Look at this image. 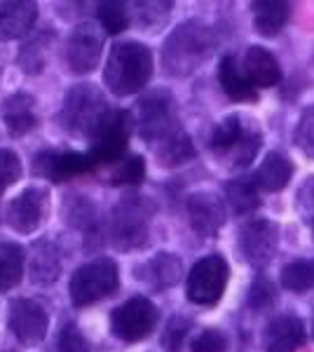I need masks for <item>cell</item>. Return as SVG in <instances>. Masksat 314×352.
Listing matches in <instances>:
<instances>
[{"label":"cell","mask_w":314,"mask_h":352,"mask_svg":"<svg viewBox=\"0 0 314 352\" xmlns=\"http://www.w3.org/2000/svg\"><path fill=\"white\" fill-rule=\"evenodd\" d=\"M153 76V54L141 43H117L106 61L104 80L113 94L127 96L144 89Z\"/></svg>","instance_id":"1"},{"label":"cell","mask_w":314,"mask_h":352,"mask_svg":"<svg viewBox=\"0 0 314 352\" xmlns=\"http://www.w3.org/2000/svg\"><path fill=\"white\" fill-rule=\"evenodd\" d=\"M211 31L199 21H186L164 43L162 64L169 76H188L202 64L211 52Z\"/></svg>","instance_id":"2"},{"label":"cell","mask_w":314,"mask_h":352,"mask_svg":"<svg viewBox=\"0 0 314 352\" xmlns=\"http://www.w3.org/2000/svg\"><path fill=\"white\" fill-rule=\"evenodd\" d=\"M108 113L111 109L106 106V99L99 89L92 85H78L68 92L59 120L61 127H66L71 134L92 139Z\"/></svg>","instance_id":"3"},{"label":"cell","mask_w":314,"mask_h":352,"mask_svg":"<svg viewBox=\"0 0 314 352\" xmlns=\"http://www.w3.org/2000/svg\"><path fill=\"white\" fill-rule=\"evenodd\" d=\"M120 285L117 265L111 258H96L76 270L71 280V300L76 305H89L111 296Z\"/></svg>","instance_id":"4"},{"label":"cell","mask_w":314,"mask_h":352,"mask_svg":"<svg viewBox=\"0 0 314 352\" xmlns=\"http://www.w3.org/2000/svg\"><path fill=\"white\" fill-rule=\"evenodd\" d=\"M227 263L225 258L214 254V256H204L192 265L190 275H188V298L197 305H214L218 303L223 292L227 285Z\"/></svg>","instance_id":"5"},{"label":"cell","mask_w":314,"mask_h":352,"mask_svg":"<svg viewBox=\"0 0 314 352\" xmlns=\"http://www.w3.org/2000/svg\"><path fill=\"white\" fill-rule=\"evenodd\" d=\"M136 127L148 141H164L179 132L174 116V101L167 92H153L136 106Z\"/></svg>","instance_id":"6"},{"label":"cell","mask_w":314,"mask_h":352,"mask_svg":"<svg viewBox=\"0 0 314 352\" xmlns=\"http://www.w3.org/2000/svg\"><path fill=\"white\" fill-rule=\"evenodd\" d=\"M129 129H131V116L122 111H111L106 116V120L101 122V127L96 129L92 136V148H89V157L94 164H111L120 160L127 151L129 141Z\"/></svg>","instance_id":"7"},{"label":"cell","mask_w":314,"mask_h":352,"mask_svg":"<svg viewBox=\"0 0 314 352\" xmlns=\"http://www.w3.org/2000/svg\"><path fill=\"white\" fill-rule=\"evenodd\" d=\"M157 324V308L144 296L129 298L120 308L113 310L111 329L120 340L136 343L144 340Z\"/></svg>","instance_id":"8"},{"label":"cell","mask_w":314,"mask_h":352,"mask_svg":"<svg viewBox=\"0 0 314 352\" xmlns=\"http://www.w3.org/2000/svg\"><path fill=\"white\" fill-rule=\"evenodd\" d=\"M101 47H104V33L96 24H80L66 45V64L73 73H92L99 66Z\"/></svg>","instance_id":"9"},{"label":"cell","mask_w":314,"mask_h":352,"mask_svg":"<svg viewBox=\"0 0 314 352\" xmlns=\"http://www.w3.org/2000/svg\"><path fill=\"white\" fill-rule=\"evenodd\" d=\"M277 249V226L265 219H254L244 223L239 232V252L247 263L262 268L275 256Z\"/></svg>","instance_id":"10"},{"label":"cell","mask_w":314,"mask_h":352,"mask_svg":"<svg viewBox=\"0 0 314 352\" xmlns=\"http://www.w3.org/2000/svg\"><path fill=\"white\" fill-rule=\"evenodd\" d=\"M148 214L141 200H124L113 212V240L120 249H134L146 242Z\"/></svg>","instance_id":"11"},{"label":"cell","mask_w":314,"mask_h":352,"mask_svg":"<svg viewBox=\"0 0 314 352\" xmlns=\"http://www.w3.org/2000/svg\"><path fill=\"white\" fill-rule=\"evenodd\" d=\"M94 167L89 153H73V151H45L38 153L33 162V172L45 176L49 181H68L78 174H85Z\"/></svg>","instance_id":"12"},{"label":"cell","mask_w":314,"mask_h":352,"mask_svg":"<svg viewBox=\"0 0 314 352\" xmlns=\"http://www.w3.org/2000/svg\"><path fill=\"white\" fill-rule=\"evenodd\" d=\"M10 329L19 343H40L47 333V312L31 298H16L10 305Z\"/></svg>","instance_id":"13"},{"label":"cell","mask_w":314,"mask_h":352,"mask_svg":"<svg viewBox=\"0 0 314 352\" xmlns=\"http://www.w3.org/2000/svg\"><path fill=\"white\" fill-rule=\"evenodd\" d=\"M47 214V192L40 188H26L8 204L5 219L16 232H33Z\"/></svg>","instance_id":"14"},{"label":"cell","mask_w":314,"mask_h":352,"mask_svg":"<svg viewBox=\"0 0 314 352\" xmlns=\"http://www.w3.org/2000/svg\"><path fill=\"white\" fill-rule=\"evenodd\" d=\"M188 217H190V226L199 235L211 237L225 223V209H223V202L216 195L197 192L188 200Z\"/></svg>","instance_id":"15"},{"label":"cell","mask_w":314,"mask_h":352,"mask_svg":"<svg viewBox=\"0 0 314 352\" xmlns=\"http://www.w3.org/2000/svg\"><path fill=\"white\" fill-rule=\"evenodd\" d=\"M305 324L293 315H282L267 324L265 350L267 352H295L305 343Z\"/></svg>","instance_id":"16"},{"label":"cell","mask_w":314,"mask_h":352,"mask_svg":"<svg viewBox=\"0 0 314 352\" xmlns=\"http://www.w3.org/2000/svg\"><path fill=\"white\" fill-rule=\"evenodd\" d=\"M38 16V5L26 0L0 3V41H14L31 31Z\"/></svg>","instance_id":"17"},{"label":"cell","mask_w":314,"mask_h":352,"mask_svg":"<svg viewBox=\"0 0 314 352\" xmlns=\"http://www.w3.org/2000/svg\"><path fill=\"white\" fill-rule=\"evenodd\" d=\"M244 73L254 87H275L282 80V68H279L275 54L258 45L249 47L247 56H244Z\"/></svg>","instance_id":"18"},{"label":"cell","mask_w":314,"mask_h":352,"mask_svg":"<svg viewBox=\"0 0 314 352\" xmlns=\"http://www.w3.org/2000/svg\"><path fill=\"white\" fill-rule=\"evenodd\" d=\"M0 113H3L5 127L10 129V134L21 136L26 132H31L36 127V101H33L31 94L16 92L12 96L3 101L0 106Z\"/></svg>","instance_id":"19"},{"label":"cell","mask_w":314,"mask_h":352,"mask_svg":"<svg viewBox=\"0 0 314 352\" xmlns=\"http://www.w3.org/2000/svg\"><path fill=\"white\" fill-rule=\"evenodd\" d=\"M218 82L223 92L230 96L232 101H256V87L249 82L247 73L237 66L235 56H223L218 64Z\"/></svg>","instance_id":"20"},{"label":"cell","mask_w":314,"mask_h":352,"mask_svg":"<svg viewBox=\"0 0 314 352\" xmlns=\"http://www.w3.org/2000/svg\"><path fill=\"white\" fill-rule=\"evenodd\" d=\"M254 8V26L260 36L272 38L287 26L291 16V5L284 0H258L251 5Z\"/></svg>","instance_id":"21"},{"label":"cell","mask_w":314,"mask_h":352,"mask_svg":"<svg viewBox=\"0 0 314 352\" xmlns=\"http://www.w3.org/2000/svg\"><path fill=\"white\" fill-rule=\"evenodd\" d=\"M291 174H293V164L287 155H282V153H270V155L262 160V164L258 167V172H256V186L262 190H282L287 188V184L291 181Z\"/></svg>","instance_id":"22"},{"label":"cell","mask_w":314,"mask_h":352,"mask_svg":"<svg viewBox=\"0 0 314 352\" xmlns=\"http://www.w3.org/2000/svg\"><path fill=\"white\" fill-rule=\"evenodd\" d=\"M181 272H183V263L181 258H176L174 254H157L153 261H148L144 268V280L155 289H167L174 287L181 280Z\"/></svg>","instance_id":"23"},{"label":"cell","mask_w":314,"mask_h":352,"mask_svg":"<svg viewBox=\"0 0 314 352\" xmlns=\"http://www.w3.org/2000/svg\"><path fill=\"white\" fill-rule=\"evenodd\" d=\"M31 280L36 285H52L59 277V254L49 242H36L31 249Z\"/></svg>","instance_id":"24"},{"label":"cell","mask_w":314,"mask_h":352,"mask_svg":"<svg viewBox=\"0 0 314 352\" xmlns=\"http://www.w3.org/2000/svg\"><path fill=\"white\" fill-rule=\"evenodd\" d=\"M225 197L230 202L232 212L237 214H251L260 207V197H258V186L256 179L251 176H242V179H232L225 184Z\"/></svg>","instance_id":"25"},{"label":"cell","mask_w":314,"mask_h":352,"mask_svg":"<svg viewBox=\"0 0 314 352\" xmlns=\"http://www.w3.org/2000/svg\"><path fill=\"white\" fill-rule=\"evenodd\" d=\"M24 249L14 242L0 244V292H8L24 277Z\"/></svg>","instance_id":"26"},{"label":"cell","mask_w":314,"mask_h":352,"mask_svg":"<svg viewBox=\"0 0 314 352\" xmlns=\"http://www.w3.org/2000/svg\"><path fill=\"white\" fill-rule=\"evenodd\" d=\"M249 129H244V122L242 118L237 116H227L225 120H221L218 124L214 127V132L209 136V146L214 148L216 153H230L237 148L239 144H242V139L247 136Z\"/></svg>","instance_id":"27"},{"label":"cell","mask_w":314,"mask_h":352,"mask_svg":"<svg viewBox=\"0 0 314 352\" xmlns=\"http://www.w3.org/2000/svg\"><path fill=\"white\" fill-rule=\"evenodd\" d=\"M195 157V146H192L190 136L186 132H176L169 139L162 141V146L157 148V160L164 167H176V164H183Z\"/></svg>","instance_id":"28"},{"label":"cell","mask_w":314,"mask_h":352,"mask_svg":"<svg viewBox=\"0 0 314 352\" xmlns=\"http://www.w3.org/2000/svg\"><path fill=\"white\" fill-rule=\"evenodd\" d=\"M282 287L295 294L314 292V261H293V263L284 265Z\"/></svg>","instance_id":"29"},{"label":"cell","mask_w":314,"mask_h":352,"mask_svg":"<svg viewBox=\"0 0 314 352\" xmlns=\"http://www.w3.org/2000/svg\"><path fill=\"white\" fill-rule=\"evenodd\" d=\"M52 33H40L33 41H28L19 52V66L24 68L26 73H40L47 64V50L49 43H52Z\"/></svg>","instance_id":"30"},{"label":"cell","mask_w":314,"mask_h":352,"mask_svg":"<svg viewBox=\"0 0 314 352\" xmlns=\"http://www.w3.org/2000/svg\"><path fill=\"white\" fill-rule=\"evenodd\" d=\"M146 176V162L141 155H129L115 167L111 181L115 186H139Z\"/></svg>","instance_id":"31"},{"label":"cell","mask_w":314,"mask_h":352,"mask_svg":"<svg viewBox=\"0 0 314 352\" xmlns=\"http://www.w3.org/2000/svg\"><path fill=\"white\" fill-rule=\"evenodd\" d=\"M99 21L111 36H117V33H122L124 28H127L129 16H127V10H124L122 3L108 0V3L99 5Z\"/></svg>","instance_id":"32"},{"label":"cell","mask_w":314,"mask_h":352,"mask_svg":"<svg viewBox=\"0 0 314 352\" xmlns=\"http://www.w3.org/2000/svg\"><path fill=\"white\" fill-rule=\"evenodd\" d=\"M277 303V289L272 285L267 277H256L254 285H251V292H249V305L254 310H267Z\"/></svg>","instance_id":"33"},{"label":"cell","mask_w":314,"mask_h":352,"mask_svg":"<svg viewBox=\"0 0 314 352\" xmlns=\"http://www.w3.org/2000/svg\"><path fill=\"white\" fill-rule=\"evenodd\" d=\"M188 331H190V320H186V317H171L162 333V345L167 348V352H181Z\"/></svg>","instance_id":"34"},{"label":"cell","mask_w":314,"mask_h":352,"mask_svg":"<svg viewBox=\"0 0 314 352\" xmlns=\"http://www.w3.org/2000/svg\"><path fill=\"white\" fill-rule=\"evenodd\" d=\"M295 144L305 155L314 157V106L305 109L300 116L298 129H295Z\"/></svg>","instance_id":"35"},{"label":"cell","mask_w":314,"mask_h":352,"mask_svg":"<svg viewBox=\"0 0 314 352\" xmlns=\"http://www.w3.org/2000/svg\"><path fill=\"white\" fill-rule=\"evenodd\" d=\"M21 176V162L16 157L14 151L0 148V192L16 184V179Z\"/></svg>","instance_id":"36"},{"label":"cell","mask_w":314,"mask_h":352,"mask_svg":"<svg viewBox=\"0 0 314 352\" xmlns=\"http://www.w3.org/2000/svg\"><path fill=\"white\" fill-rule=\"evenodd\" d=\"M59 352H89V340L82 336V331L68 322L59 331Z\"/></svg>","instance_id":"37"},{"label":"cell","mask_w":314,"mask_h":352,"mask_svg":"<svg viewBox=\"0 0 314 352\" xmlns=\"http://www.w3.org/2000/svg\"><path fill=\"white\" fill-rule=\"evenodd\" d=\"M227 340L218 329H207L192 340V352H225Z\"/></svg>","instance_id":"38"},{"label":"cell","mask_w":314,"mask_h":352,"mask_svg":"<svg viewBox=\"0 0 314 352\" xmlns=\"http://www.w3.org/2000/svg\"><path fill=\"white\" fill-rule=\"evenodd\" d=\"M295 207H298L300 217L305 221L314 219V176H307V181L300 186L298 197H295Z\"/></svg>","instance_id":"39"},{"label":"cell","mask_w":314,"mask_h":352,"mask_svg":"<svg viewBox=\"0 0 314 352\" xmlns=\"http://www.w3.org/2000/svg\"><path fill=\"white\" fill-rule=\"evenodd\" d=\"M310 226H312V237H314V219L310 221Z\"/></svg>","instance_id":"40"},{"label":"cell","mask_w":314,"mask_h":352,"mask_svg":"<svg viewBox=\"0 0 314 352\" xmlns=\"http://www.w3.org/2000/svg\"><path fill=\"white\" fill-rule=\"evenodd\" d=\"M312 336H314V324H312Z\"/></svg>","instance_id":"41"}]
</instances>
